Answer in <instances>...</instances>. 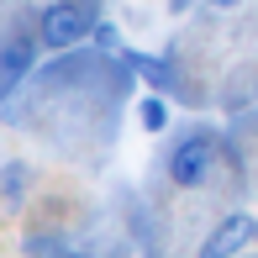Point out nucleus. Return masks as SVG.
Wrapping results in <instances>:
<instances>
[{
	"label": "nucleus",
	"mask_w": 258,
	"mask_h": 258,
	"mask_svg": "<svg viewBox=\"0 0 258 258\" xmlns=\"http://www.w3.org/2000/svg\"><path fill=\"white\" fill-rule=\"evenodd\" d=\"M211 158H216V143H211L206 132L184 137V143L169 153V179L179 184V190H195V184H206V174H211Z\"/></svg>",
	"instance_id": "nucleus-1"
},
{
	"label": "nucleus",
	"mask_w": 258,
	"mask_h": 258,
	"mask_svg": "<svg viewBox=\"0 0 258 258\" xmlns=\"http://www.w3.org/2000/svg\"><path fill=\"white\" fill-rule=\"evenodd\" d=\"M42 48H74V42H85L90 32V11L74 6V0H58V6L42 11Z\"/></svg>",
	"instance_id": "nucleus-2"
},
{
	"label": "nucleus",
	"mask_w": 258,
	"mask_h": 258,
	"mask_svg": "<svg viewBox=\"0 0 258 258\" xmlns=\"http://www.w3.org/2000/svg\"><path fill=\"white\" fill-rule=\"evenodd\" d=\"M248 242H258V216H242V211H232V216H227V221H221V227L201 242V253H195V258H237Z\"/></svg>",
	"instance_id": "nucleus-3"
},
{
	"label": "nucleus",
	"mask_w": 258,
	"mask_h": 258,
	"mask_svg": "<svg viewBox=\"0 0 258 258\" xmlns=\"http://www.w3.org/2000/svg\"><path fill=\"white\" fill-rule=\"evenodd\" d=\"M32 63H37V42L32 37H11L6 48H0V85H16L21 74H32Z\"/></svg>",
	"instance_id": "nucleus-4"
},
{
	"label": "nucleus",
	"mask_w": 258,
	"mask_h": 258,
	"mask_svg": "<svg viewBox=\"0 0 258 258\" xmlns=\"http://www.w3.org/2000/svg\"><path fill=\"white\" fill-rule=\"evenodd\" d=\"M27 258H90L85 248L53 237V232H27Z\"/></svg>",
	"instance_id": "nucleus-5"
},
{
	"label": "nucleus",
	"mask_w": 258,
	"mask_h": 258,
	"mask_svg": "<svg viewBox=\"0 0 258 258\" xmlns=\"http://www.w3.org/2000/svg\"><path fill=\"white\" fill-rule=\"evenodd\" d=\"M137 121H143V132H163V126H169V100L148 95L143 105H137Z\"/></svg>",
	"instance_id": "nucleus-6"
},
{
	"label": "nucleus",
	"mask_w": 258,
	"mask_h": 258,
	"mask_svg": "<svg viewBox=\"0 0 258 258\" xmlns=\"http://www.w3.org/2000/svg\"><path fill=\"white\" fill-rule=\"evenodd\" d=\"M21 179H27V169H21V163H6V169H0V195H6L11 206L21 201Z\"/></svg>",
	"instance_id": "nucleus-7"
},
{
	"label": "nucleus",
	"mask_w": 258,
	"mask_h": 258,
	"mask_svg": "<svg viewBox=\"0 0 258 258\" xmlns=\"http://www.w3.org/2000/svg\"><path fill=\"white\" fill-rule=\"evenodd\" d=\"M95 42H100V48H121V32H116V27H95Z\"/></svg>",
	"instance_id": "nucleus-8"
},
{
	"label": "nucleus",
	"mask_w": 258,
	"mask_h": 258,
	"mask_svg": "<svg viewBox=\"0 0 258 258\" xmlns=\"http://www.w3.org/2000/svg\"><path fill=\"white\" fill-rule=\"evenodd\" d=\"M211 6H221V11H232V6H242V0H211Z\"/></svg>",
	"instance_id": "nucleus-9"
}]
</instances>
